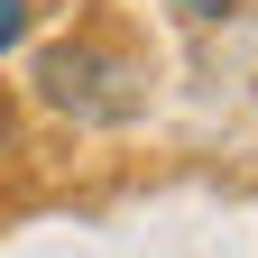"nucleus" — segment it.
<instances>
[{"label": "nucleus", "mask_w": 258, "mask_h": 258, "mask_svg": "<svg viewBox=\"0 0 258 258\" xmlns=\"http://www.w3.org/2000/svg\"><path fill=\"white\" fill-rule=\"evenodd\" d=\"M37 102L83 129H120L148 111V55L120 37H55L37 55Z\"/></svg>", "instance_id": "f257e3e1"}, {"label": "nucleus", "mask_w": 258, "mask_h": 258, "mask_svg": "<svg viewBox=\"0 0 258 258\" xmlns=\"http://www.w3.org/2000/svg\"><path fill=\"white\" fill-rule=\"evenodd\" d=\"M28 19H37V0H0V55L28 37Z\"/></svg>", "instance_id": "f03ea898"}, {"label": "nucleus", "mask_w": 258, "mask_h": 258, "mask_svg": "<svg viewBox=\"0 0 258 258\" xmlns=\"http://www.w3.org/2000/svg\"><path fill=\"white\" fill-rule=\"evenodd\" d=\"M19 148V111H10V92H0V157Z\"/></svg>", "instance_id": "7ed1b4c3"}, {"label": "nucleus", "mask_w": 258, "mask_h": 258, "mask_svg": "<svg viewBox=\"0 0 258 258\" xmlns=\"http://www.w3.org/2000/svg\"><path fill=\"white\" fill-rule=\"evenodd\" d=\"M184 19H231V0H184Z\"/></svg>", "instance_id": "20e7f679"}]
</instances>
